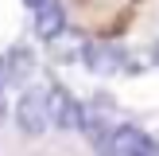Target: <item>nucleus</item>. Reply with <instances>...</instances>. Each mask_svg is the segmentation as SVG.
I'll list each match as a JSON object with an SVG mask.
<instances>
[{
  "mask_svg": "<svg viewBox=\"0 0 159 156\" xmlns=\"http://www.w3.org/2000/svg\"><path fill=\"white\" fill-rule=\"evenodd\" d=\"M82 109H85V101H78L70 86H62V82H51V86H47V113H51V129H62V133L78 129Z\"/></svg>",
  "mask_w": 159,
  "mask_h": 156,
  "instance_id": "7ed1b4c3",
  "label": "nucleus"
},
{
  "mask_svg": "<svg viewBox=\"0 0 159 156\" xmlns=\"http://www.w3.org/2000/svg\"><path fill=\"white\" fill-rule=\"evenodd\" d=\"M128 47L120 39H89L82 51V66L89 70L93 78H113V74H124L128 70Z\"/></svg>",
  "mask_w": 159,
  "mask_h": 156,
  "instance_id": "f257e3e1",
  "label": "nucleus"
},
{
  "mask_svg": "<svg viewBox=\"0 0 159 156\" xmlns=\"http://www.w3.org/2000/svg\"><path fill=\"white\" fill-rule=\"evenodd\" d=\"M144 137H148V133L140 129V125L120 121V125H113V133H109V140L97 148V156H132V152H136V144H140Z\"/></svg>",
  "mask_w": 159,
  "mask_h": 156,
  "instance_id": "423d86ee",
  "label": "nucleus"
},
{
  "mask_svg": "<svg viewBox=\"0 0 159 156\" xmlns=\"http://www.w3.org/2000/svg\"><path fill=\"white\" fill-rule=\"evenodd\" d=\"M8 70H4V55H0V121H8V113H12V105H8Z\"/></svg>",
  "mask_w": 159,
  "mask_h": 156,
  "instance_id": "0eeeda50",
  "label": "nucleus"
},
{
  "mask_svg": "<svg viewBox=\"0 0 159 156\" xmlns=\"http://www.w3.org/2000/svg\"><path fill=\"white\" fill-rule=\"evenodd\" d=\"M132 156H159V140L152 137V133H148V137L136 144V152H132Z\"/></svg>",
  "mask_w": 159,
  "mask_h": 156,
  "instance_id": "6e6552de",
  "label": "nucleus"
},
{
  "mask_svg": "<svg viewBox=\"0 0 159 156\" xmlns=\"http://www.w3.org/2000/svg\"><path fill=\"white\" fill-rule=\"evenodd\" d=\"M31 31H35V39H43V43H58L70 31L66 4H62V0H51V4H43L39 12H31Z\"/></svg>",
  "mask_w": 159,
  "mask_h": 156,
  "instance_id": "20e7f679",
  "label": "nucleus"
},
{
  "mask_svg": "<svg viewBox=\"0 0 159 156\" xmlns=\"http://www.w3.org/2000/svg\"><path fill=\"white\" fill-rule=\"evenodd\" d=\"M20 4H23V8H31V12H39V8H43V4H51V0H20Z\"/></svg>",
  "mask_w": 159,
  "mask_h": 156,
  "instance_id": "1a4fd4ad",
  "label": "nucleus"
},
{
  "mask_svg": "<svg viewBox=\"0 0 159 156\" xmlns=\"http://www.w3.org/2000/svg\"><path fill=\"white\" fill-rule=\"evenodd\" d=\"M12 121L23 137H43L51 129V113H47V90L43 86H27L20 101L12 105Z\"/></svg>",
  "mask_w": 159,
  "mask_h": 156,
  "instance_id": "f03ea898",
  "label": "nucleus"
},
{
  "mask_svg": "<svg viewBox=\"0 0 159 156\" xmlns=\"http://www.w3.org/2000/svg\"><path fill=\"white\" fill-rule=\"evenodd\" d=\"M4 70H8V82L12 86H27L35 78V51H31V43L16 39L4 51Z\"/></svg>",
  "mask_w": 159,
  "mask_h": 156,
  "instance_id": "39448f33",
  "label": "nucleus"
},
{
  "mask_svg": "<svg viewBox=\"0 0 159 156\" xmlns=\"http://www.w3.org/2000/svg\"><path fill=\"white\" fill-rule=\"evenodd\" d=\"M152 66L159 70V39H155V43H152Z\"/></svg>",
  "mask_w": 159,
  "mask_h": 156,
  "instance_id": "9d476101",
  "label": "nucleus"
}]
</instances>
